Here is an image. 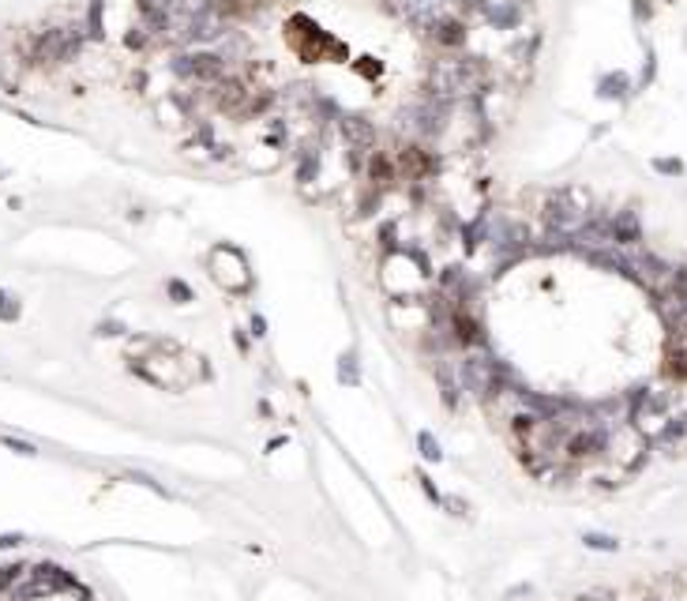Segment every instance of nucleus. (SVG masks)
Masks as SVG:
<instances>
[{"label": "nucleus", "instance_id": "obj_10", "mask_svg": "<svg viewBox=\"0 0 687 601\" xmlns=\"http://www.w3.org/2000/svg\"><path fill=\"white\" fill-rule=\"evenodd\" d=\"M627 90H631V79L624 72H609V76L597 79V98H605V101H624Z\"/></svg>", "mask_w": 687, "mask_h": 601}, {"label": "nucleus", "instance_id": "obj_9", "mask_svg": "<svg viewBox=\"0 0 687 601\" xmlns=\"http://www.w3.org/2000/svg\"><path fill=\"white\" fill-rule=\"evenodd\" d=\"M609 226H612V240H616L620 248H635L638 240H643V222H638V215L631 207L609 215Z\"/></svg>", "mask_w": 687, "mask_h": 601}, {"label": "nucleus", "instance_id": "obj_21", "mask_svg": "<svg viewBox=\"0 0 687 601\" xmlns=\"http://www.w3.org/2000/svg\"><path fill=\"white\" fill-rule=\"evenodd\" d=\"M443 507H451V515H466V511H470V507L462 504L458 496H443Z\"/></svg>", "mask_w": 687, "mask_h": 601}, {"label": "nucleus", "instance_id": "obj_19", "mask_svg": "<svg viewBox=\"0 0 687 601\" xmlns=\"http://www.w3.org/2000/svg\"><path fill=\"white\" fill-rule=\"evenodd\" d=\"M98 335H101V338L124 335V323H117V320H101V323H98Z\"/></svg>", "mask_w": 687, "mask_h": 601}, {"label": "nucleus", "instance_id": "obj_11", "mask_svg": "<svg viewBox=\"0 0 687 601\" xmlns=\"http://www.w3.org/2000/svg\"><path fill=\"white\" fill-rule=\"evenodd\" d=\"M338 384H346V387H357V384H361V365H357V354H354V349L338 357Z\"/></svg>", "mask_w": 687, "mask_h": 601}, {"label": "nucleus", "instance_id": "obj_1", "mask_svg": "<svg viewBox=\"0 0 687 601\" xmlns=\"http://www.w3.org/2000/svg\"><path fill=\"white\" fill-rule=\"evenodd\" d=\"M488 83V68L477 57H447L429 68V98L436 101H458L481 94Z\"/></svg>", "mask_w": 687, "mask_h": 601}, {"label": "nucleus", "instance_id": "obj_14", "mask_svg": "<svg viewBox=\"0 0 687 601\" xmlns=\"http://www.w3.org/2000/svg\"><path fill=\"white\" fill-rule=\"evenodd\" d=\"M23 568H26V563H4V568H0V598H4V594H12V586L19 582Z\"/></svg>", "mask_w": 687, "mask_h": 601}, {"label": "nucleus", "instance_id": "obj_16", "mask_svg": "<svg viewBox=\"0 0 687 601\" xmlns=\"http://www.w3.org/2000/svg\"><path fill=\"white\" fill-rule=\"evenodd\" d=\"M586 549H597V552H612L616 549V538H609V534H586Z\"/></svg>", "mask_w": 687, "mask_h": 601}, {"label": "nucleus", "instance_id": "obj_5", "mask_svg": "<svg viewBox=\"0 0 687 601\" xmlns=\"http://www.w3.org/2000/svg\"><path fill=\"white\" fill-rule=\"evenodd\" d=\"M398 128H402L413 143L436 140V135L447 128V101H436V98L410 101V106L398 113Z\"/></svg>", "mask_w": 687, "mask_h": 601}, {"label": "nucleus", "instance_id": "obj_7", "mask_svg": "<svg viewBox=\"0 0 687 601\" xmlns=\"http://www.w3.org/2000/svg\"><path fill=\"white\" fill-rule=\"evenodd\" d=\"M424 34L436 42V45H443V49H458V45H466V38H470V26L458 19V15H432L429 23H424Z\"/></svg>", "mask_w": 687, "mask_h": 601}, {"label": "nucleus", "instance_id": "obj_15", "mask_svg": "<svg viewBox=\"0 0 687 601\" xmlns=\"http://www.w3.org/2000/svg\"><path fill=\"white\" fill-rule=\"evenodd\" d=\"M165 293L173 297V304H188V301H196L192 286H188V282H181V279H169V282H165Z\"/></svg>", "mask_w": 687, "mask_h": 601}, {"label": "nucleus", "instance_id": "obj_12", "mask_svg": "<svg viewBox=\"0 0 687 601\" xmlns=\"http://www.w3.org/2000/svg\"><path fill=\"white\" fill-rule=\"evenodd\" d=\"M417 447H421V459H424V462H440V459H443V447H440V440H436L429 429H421V432H417Z\"/></svg>", "mask_w": 687, "mask_h": 601}, {"label": "nucleus", "instance_id": "obj_8", "mask_svg": "<svg viewBox=\"0 0 687 601\" xmlns=\"http://www.w3.org/2000/svg\"><path fill=\"white\" fill-rule=\"evenodd\" d=\"M481 15L496 31H515L526 19V8H522V0H481Z\"/></svg>", "mask_w": 687, "mask_h": 601}, {"label": "nucleus", "instance_id": "obj_3", "mask_svg": "<svg viewBox=\"0 0 687 601\" xmlns=\"http://www.w3.org/2000/svg\"><path fill=\"white\" fill-rule=\"evenodd\" d=\"M593 203H590V192L586 188H556L545 196L541 203V218H545V233H560V237H571L582 222L590 218ZM571 245V240H568Z\"/></svg>", "mask_w": 687, "mask_h": 601}, {"label": "nucleus", "instance_id": "obj_20", "mask_svg": "<svg viewBox=\"0 0 687 601\" xmlns=\"http://www.w3.org/2000/svg\"><path fill=\"white\" fill-rule=\"evenodd\" d=\"M417 481H421V488H424V496H429V500H432V504H443V493H440V488H436V485H432V481H429V477H424V474H417Z\"/></svg>", "mask_w": 687, "mask_h": 601}, {"label": "nucleus", "instance_id": "obj_2", "mask_svg": "<svg viewBox=\"0 0 687 601\" xmlns=\"http://www.w3.org/2000/svg\"><path fill=\"white\" fill-rule=\"evenodd\" d=\"M87 42L83 23H60V26H42V31L23 38V60L26 64H68Z\"/></svg>", "mask_w": 687, "mask_h": 601}, {"label": "nucleus", "instance_id": "obj_17", "mask_svg": "<svg viewBox=\"0 0 687 601\" xmlns=\"http://www.w3.org/2000/svg\"><path fill=\"white\" fill-rule=\"evenodd\" d=\"M654 170L665 173V177H680V173H684V162H680V158H654Z\"/></svg>", "mask_w": 687, "mask_h": 601}, {"label": "nucleus", "instance_id": "obj_22", "mask_svg": "<svg viewBox=\"0 0 687 601\" xmlns=\"http://www.w3.org/2000/svg\"><path fill=\"white\" fill-rule=\"evenodd\" d=\"M23 541V534H0V549H15Z\"/></svg>", "mask_w": 687, "mask_h": 601}, {"label": "nucleus", "instance_id": "obj_13", "mask_svg": "<svg viewBox=\"0 0 687 601\" xmlns=\"http://www.w3.org/2000/svg\"><path fill=\"white\" fill-rule=\"evenodd\" d=\"M19 316H23L19 297H15V293H8V290H0V323H15Z\"/></svg>", "mask_w": 687, "mask_h": 601}, {"label": "nucleus", "instance_id": "obj_18", "mask_svg": "<svg viewBox=\"0 0 687 601\" xmlns=\"http://www.w3.org/2000/svg\"><path fill=\"white\" fill-rule=\"evenodd\" d=\"M0 443H4V447H12L15 455H38V447H34V443H26V440H15V436H4Z\"/></svg>", "mask_w": 687, "mask_h": 601}, {"label": "nucleus", "instance_id": "obj_6", "mask_svg": "<svg viewBox=\"0 0 687 601\" xmlns=\"http://www.w3.org/2000/svg\"><path fill=\"white\" fill-rule=\"evenodd\" d=\"M173 72H177L181 79H192V83H215L222 79V72H226V60L218 57V53H184V57L173 60Z\"/></svg>", "mask_w": 687, "mask_h": 601}, {"label": "nucleus", "instance_id": "obj_4", "mask_svg": "<svg viewBox=\"0 0 687 601\" xmlns=\"http://www.w3.org/2000/svg\"><path fill=\"white\" fill-rule=\"evenodd\" d=\"M79 582L72 571H64L60 563H26L19 582L12 586V598L15 601H42V598H57L64 590H76Z\"/></svg>", "mask_w": 687, "mask_h": 601}, {"label": "nucleus", "instance_id": "obj_23", "mask_svg": "<svg viewBox=\"0 0 687 601\" xmlns=\"http://www.w3.org/2000/svg\"><path fill=\"white\" fill-rule=\"evenodd\" d=\"M252 335H256V338L267 335V320H263V316H252Z\"/></svg>", "mask_w": 687, "mask_h": 601}]
</instances>
